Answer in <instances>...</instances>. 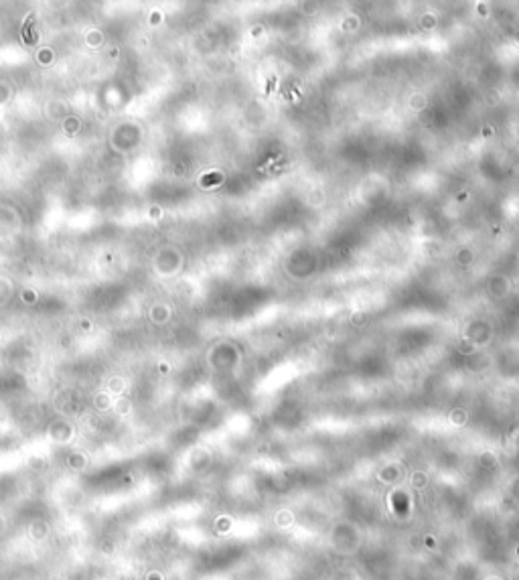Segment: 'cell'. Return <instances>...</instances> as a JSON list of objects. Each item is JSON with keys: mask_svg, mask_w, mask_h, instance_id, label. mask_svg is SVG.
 Here are the masks:
<instances>
[{"mask_svg": "<svg viewBox=\"0 0 519 580\" xmlns=\"http://www.w3.org/2000/svg\"><path fill=\"white\" fill-rule=\"evenodd\" d=\"M118 55H120V49H118V47H110V57L118 59Z\"/></svg>", "mask_w": 519, "mask_h": 580, "instance_id": "cell-2", "label": "cell"}, {"mask_svg": "<svg viewBox=\"0 0 519 580\" xmlns=\"http://www.w3.org/2000/svg\"><path fill=\"white\" fill-rule=\"evenodd\" d=\"M23 300L27 304H35L37 302V292H35V290H31V288H27L25 292H23Z\"/></svg>", "mask_w": 519, "mask_h": 580, "instance_id": "cell-1", "label": "cell"}]
</instances>
